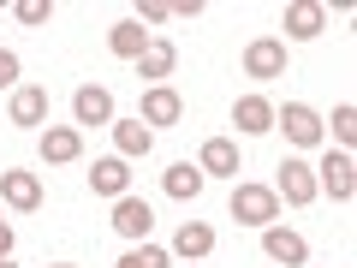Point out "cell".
<instances>
[{
  "mask_svg": "<svg viewBox=\"0 0 357 268\" xmlns=\"http://www.w3.org/2000/svg\"><path fill=\"white\" fill-rule=\"evenodd\" d=\"M232 215H238L244 227H274V221H280V197L268 191V185H238V191H232Z\"/></svg>",
  "mask_w": 357,
  "mask_h": 268,
  "instance_id": "6da1fadb",
  "label": "cell"
},
{
  "mask_svg": "<svg viewBox=\"0 0 357 268\" xmlns=\"http://www.w3.org/2000/svg\"><path fill=\"white\" fill-rule=\"evenodd\" d=\"M316 191H328L333 203H351V191H357V161H351L345 149H340V155L328 149V161L316 167Z\"/></svg>",
  "mask_w": 357,
  "mask_h": 268,
  "instance_id": "7a4b0ae2",
  "label": "cell"
},
{
  "mask_svg": "<svg viewBox=\"0 0 357 268\" xmlns=\"http://www.w3.org/2000/svg\"><path fill=\"white\" fill-rule=\"evenodd\" d=\"M244 72H250V77H286V42L280 36L244 42Z\"/></svg>",
  "mask_w": 357,
  "mask_h": 268,
  "instance_id": "3957f363",
  "label": "cell"
},
{
  "mask_svg": "<svg viewBox=\"0 0 357 268\" xmlns=\"http://www.w3.org/2000/svg\"><path fill=\"white\" fill-rule=\"evenodd\" d=\"M274 119L286 126V137H292L298 149H316V143H321V119H316V107L286 102V107H274Z\"/></svg>",
  "mask_w": 357,
  "mask_h": 268,
  "instance_id": "277c9868",
  "label": "cell"
},
{
  "mask_svg": "<svg viewBox=\"0 0 357 268\" xmlns=\"http://www.w3.org/2000/svg\"><path fill=\"white\" fill-rule=\"evenodd\" d=\"M178 114H185V102H178V89H167V84H155V89H143V126H178Z\"/></svg>",
  "mask_w": 357,
  "mask_h": 268,
  "instance_id": "5b68a950",
  "label": "cell"
},
{
  "mask_svg": "<svg viewBox=\"0 0 357 268\" xmlns=\"http://www.w3.org/2000/svg\"><path fill=\"white\" fill-rule=\"evenodd\" d=\"M274 197H286L292 209L316 203V167H310V161H286L280 167V191H274Z\"/></svg>",
  "mask_w": 357,
  "mask_h": 268,
  "instance_id": "8992f818",
  "label": "cell"
},
{
  "mask_svg": "<svg viewBox=\"0 0 357 268\" xmlns=\"http://www.w3.org/2000/svg\"><path fill=\"white\" fill-rule=\"evenodd\" d=\"M72 114H77V126H114V96L102 84H84L72 96Z\"/></svg>",
  "mask_w": 357,
  "mask_h": 268,
  "instance_id": "52a82bcc",
  "label": "cell"
},
{
  "mask_svg": "<svg viewBox=\"0 0 357 268\" xmlns=\"http://www.w3.org/2000/svg\"><path fill=\"white\" fill-rule=\"evenodd\" d=\"M0 197L30 215V209H42V179H36V173H18V167H6V173H0Z\"/></svg>",
  "mask_w": 357,
  "mask_h": 268,
  "instance_id": "ba28073f",
  "label": "cell"
},
{
  "mask_svg": "<svg viewBox=\"0 0 357 268\" xmlns=\"http://www.w3.org/2000/svg\"><path fill=\"white\" fill-rule=\"evenodd\" d=\"M232 126L250 131V137L274 131V102H268V96H238V102H232Z\"/></svg>",
  "mask_w": 357,
  "mask_h": 268,
  "instance_id": "9c48e42d",
  "label": "cell"
},
{
  "mask_svg": "<svg viewBox=\"0 0 357 268\" xmlns=\"http://www.w3.org/2000/svg\"><path fill=\"white\" fill-rule=\"evenodd\" d=\"M262 251L274 256V262H286V268H304L310 262V244L298 239V232H286V227H262Z\"/></svg>",
  "mask_w": 357,
  "mask_h": 268,
  "instance_id": "30bf717a",
  "label": "cell"
},
{
  "mask_svg": "<svg viewBox=\"0 0 357 268\" xmlns=\"http://www.w3.org/2000/svg\"><path fill=\"white\" fill-rule=\"evenodd\" d=\"M89 185H96V197H126V185H131V167L119 161V155H102V161L89 167Z\"/></svg>",
  "mask_w": 357,
  "mask_h": 268,
  "instance_id": "8fae6325",
  "label": "cell"
},
{
  "mask_svg": "<svg viewBox=\"0 0 357 268\" xmlns=\"http://www.w3.org/2000/svg\"><path fill=\"white\" fill-rule=\"evenodd\" d=\"M77 155H84V131L77 126H48L42 131V161H77Z\"/></svg>",
  "mask_w": 357,
  "mask_h": 268,
  "instance_id": "7c38bea8",
  "label": "cell"
},
{
  "mask_svg": "<svg viewBox=\"0 0 357 268\" xmlns=\"http://www.w3.org/2000/svg\"><path fill=\"white\" fill-rule=\"evenodd\" d=\"M114 149H119V161H137V155L155 149V131L143 119H114Z\"/></svg>",
  "mask_w": 357,
  "mask_h": 268,
  "instance_id": "4fadbf2b",
  "label": "cell"
},
{
  "mask_svg": "<svg viewBox=\"0 0 357 268\" xmlns=\"http://www.w3.org/2000/svg\"><path fill=\"white\" fill-rule=\"evenodd\" d=\"M197 167H203V179L208 173H215V179H238V143H232V137H208Z\"/></svg>",
  "mask_w": 357,
  "mask_h": 268,
  "instance_id": "5bb4252c",
  "label": "cell"
},
{
  "mask_svg": "<svg viewBox=\"0 0 357 268\" xmlns=\"http://www.w3.org/2000/svg\"><path fill=\"white\" fill-rule=\"evenodd\" d=\"M114 227L126 232V239H149L155 215H149V203H143V197H119V203H114Z\"/></svg>",
  "mask_w": 357,
  "mask_h": 268,
  "instance_id": "9a60e30c",
  "label": "cell"
},
{
  "mask_svg": "<svg viewBox=\"0 0 357 268\" xmlns=\"http://www.w3.org/2000/svg\"><path fill=\"white\" fill-rule=\"evenodd\" d=\"M42 119H48V89L36 84L13 89V126H42Z\"/></svg>",
  "mask_w": 357,
  "mask_h": 268,
  "instance_id": "2e32d148",
  "label": "cell"
},
{
  "mask_svg": "<svg viewBox=\"0 0 357 268\" xmlns=\"http://www.w3.org/2000/svg\"><path fill=\"white\" fill-rule=\"evenodd\" d=\"M321 24H328V13H321V6H286V36L292 42H316L321 36Z\"/></svg>",
  "mask_w": 357,
  "mask_h": 268,
  "instance_id": "e0dca14e",
  "label": "cell"
},
{
  "mask_svg": "<svg viewBox=\"0 0 357 268\" xmlns=\"http://www.w3.org/2000/svg\"><path fill=\"white\" fill-rule=\"evenodd\" d=\"M149 42H155V36L137 24V18H126V24H114V30H107V48H114L119 60H137V54L149 48Z\"/></svg>",
  "mask_w": 357,
  "mask_h": 268,
  "instance_id": "ac0fdd59",
  "label": "cell"
},
{
  "mask_svg": "<svg viewBox=\"0 0 357 268\" xmlns=\"http://www.w3.org/2000/svg\"><path fill=\"white\" fill-rule=\"evenodd\" d=\"M203 167H191V161H173L167 167V197H178V203H191V197H203Z\"/></svg>",
  "mask_w": 357,
  "mask_h": 268,
  "instance_id": "d6986e66",
  "label": "cell"
},
{
  "mask_svg": "<svg viewBox=\"0 0 357 268\" xmlns=\"http://www.w3.org/2000/svg\"><path fill=\"white\" fill-rule=\"evenodd\" d=\"M173 251H178V256H191V262H197V256H208V251H215V227H203V221H185V227H178V239H173Z\"/></svg>",
  "mask_w": 357,
  "mask_h": 268,
  "instance_id": "ffe728a7",
  "label": "cell"
},
{
  "mask_svg": "<svg viewBox=\"0 0 357 268\" xmlns=\"http://www.w3.org/2000/svg\"><path fill=\"white\" fill-rule=\"evenodd\" d=\"M173 66H178L173 42H149V48L137 54V77H173Z\"/></svg>",
  "mask_w": 357,
  "mask_h": 268,
  "instance_id": "44dd1931",
  "label": "cell"
},
{
  "mask_svg": "<svg viewBox=\"0 0 357 268\" xmlns=\"http://www.w3.org/2000/svg\"><path fill=\"white\" fill-rule=\"evenodd\" d=\"M119 268H167V251H155V244H131V251L119 256Z\"/></svg>",
  "mask_w": 357,
  "mask_h": 268,
  "instance_id": "7402d4cb",
  "label": "cell"
},
{
  "mask_svg": "<svg viewBox=\"0 0 357 268\" xmlns=\"http://www.w3.org/2000/svg\"><path fill=\"white\" fill-rule=\"evenodd\" d=\"M333 137H340V143H351V137H357V107H351V102L333 107Z\"/></svg>",
  "mask_w": 357,
  "mask_h": 268,
  "instance_id": "603a6c76",
  "label": "cell"
},
{
  "mask_svg": "<svg viewBox=\"0 0 357 268\" xmlns=\"http://www.w3.org/2000/svg\"><path fill=\"white\" fill-rule=\"evenodd\" d=\"M48 0H18V24H48Z\"/></svg>",
  "mask_w": 357,
  "mask_h": 268,
  "instance_id": "cb8c5ba5",
  "label": "cell"
},
{
  "mask_svg": "<svg viewBox=\"0 0 357 268\" xmlns=\"http://www.w3.org/2000/svg\"><path fill=\"white\" fill-rule=\"evenodd\" d=\"M167 18H173V6H161V0H143L137 24H167Z\"/></svg>",
  "mask_w": 357,
  "mask_h": 268,
  "instance_id": "d4e9b609",
  "label": "cell"
},
{
  "mask_svg": "<svg viewBox=\"0 0 357 268\" xmlns=\"http://www.w3.org/2000/svg\"><path fill=\"white\" fill-rule=\"evenodd\" d=\"M13 84H18V54L0 48V89H13Z\"/></svg>",
  "mask_w": 357,
  "mask_h": 268,
  "instance_id": "484cf974",
  "label": "cell"
},
{
  "mask_svg": "<svg viewBox=\"0 0 357 268\" xmlns=\"http://www.w3.org/2000/svg\"><path fill=\"white\" fill-rule=\"evenodd\" d=\"M13 256V227H0V262Z\"/></svg>",
  "mask_w": 357,
  "mask_h": 268,
  "instance_id": "4316f807",
  "label": "cell"
},
{
  "mask_svg": "<svg viewBox=\"0 0 357 268\" xmlns=\"http://www.w3.org/2000/svg\"><path fill=\"white\" fill-rule=\"evenodd\" d=\"M54 268H72V262H54Z\"/></svg>",
  "mask_w": 357,
  "mask_h": 268,
  "instance_id": "83f0119b",
  "label": "cell"
},
{
  "mask_svg": "<svg viewBox=\"0 0 357 268\" xmlns=\"http://www.w3.org/2000/svg\"><path fill=\"white\" fill-rule=\"evenodd\" d=\"M0 268H13V262H0Z\"/></svg>",
  "mask_w": 357,
  "mask_h": 268,
  "instance_id": "f1b7e54d",
  "label": "cell"
},
{
  "mask_svg": "<svg viewBox=\"0 0 357 268\" xmlns=\"http://www.w3.org/2000/svg\"><path fill=\"white\" fill-rule=\"evenodd\" d=\"M0 227H6V221H0Z\"/></svg>",
  "mask_w": 357,
  "mask_h": 268,
  "instance_id": "f546056e",
  "label": "cell"
}]
</instances>
